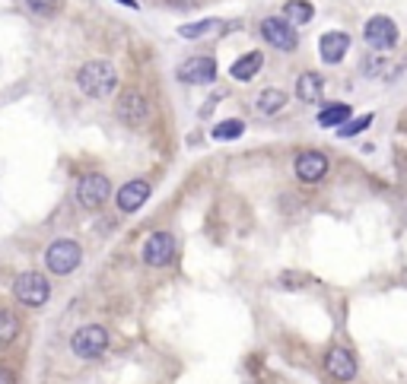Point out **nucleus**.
<instances>
[{
	"instance_id": "obj_27",
	"label": "nucleus",
	"mask_w": 407,
	"mask_h": 384,
	"mask_svg": "<svg viewBox=\"0 0 407 384\" xmlns=\"http://www.w3.org/2000/svg\"><path fill=\"white\" fill-rule=\"evenodd\" d=\"M118 4H121V6H127V10H137V6H140L137 0H118Z\"/></svg>"
},
{
	"instance_id": "obj_6",
	"label": "nucleus",
	"mask_w": 407,
	"mask_h": 384,
	"mask_svg": "<svg viewBox=\"0 0 407 384\" xmlns=\"http://www.w3.org/2000/svg\"><path fill=\"white\" fill-rule=\"evenodd\" d=\"M115 114H118V121H125L127 127H140L150 118V102H147V95L140 92V89H125V92L118 95V102H115Z\"/></svg>"
},
{
	"instance_id": "obj_13",
	"label": "nucleus",
	"mask_w": 407,
	"mask_h": 384,
	"mask_svg": "<svg viewBox=\"0 0 407 384\" xmlns=\"http://www.w3.org/2000/svg\"><path fill=\"white\" fill-rule=\"evenodd\" d=\"M147 201H150V181H140V178L121 184L118 194H115V203H118L121 213H137Z\"/></svg>"
},
{
	"instance_id": "obj_24",
	"label": "nucleus",
	"mask_w": 407,
	"mask_h": 384,
	"mask_svg": "<svg viewBox=\"0 0 407 384\" xmlns=\"http://www.w3.org/2000/svg\"><path fill=\"white\" fill-rule=\"evenodd\" d=\"M26 6H29L36 16H54V13H58V0H26Z\"/></svg>"
},
{
	"instance_id": "obj_1",
	"label": "nucleus",
	"mask_w": 407,
	"mask_h": 384,
	"mask_svg": "<svg viewBox=\"0 0 407 384\" xmlns=\"http://www.w3.org/2000/svg\"><path fill=\"white\" fill-rule=\"evenodd\" d=\"M77 86L90 99H108L118 89V70L112 60H86L77 70Z\"/></svg>"
},
{
	"instance_id": "obj_26",
	"label": "nucleus",
	"mask_w": 407,
	"mask_h": 384,
	"mask_svg": "<svg viewBox=\"0 0 407 384\" xmlns=\"http://www.w3.org/2000/svg\"><path fill=\"white\" fill-rule=\"evenodd\" d=\"M0 384H13V372L6 366H0Z\"/></svg>"
},
{
	"instance_id": "obj_18",
	"label": "nucleus",
	"mask_w": 407,
	"mask_h": 384,
	"mask_svg": "<svg viewBox=\"0 0 407 384\" xmlns=\"http://www.w3.org/2000/svg\"><path fill=\"white\" fill-rule=\"evenodd\" d=\"M287 99H290V95L283 92V89H264V92L258 95L255 108H258L261 114H277L283 105H287Z\"/></svg>"
},
{
	"instance_id": "obj_23",
	"label": "nucleus",
	"mask_w": 407,
	"mask_h": 384,
	"mask_svg": "<svg viewBox=\"0 0 407 384\" xmlns=\"http://www.w3.org/2000/svg\"><path fill=\"white\" fill-rule=\"evenodd\" d=\"M372 121H376V114H372V112L369 114H359V118H350L344 127H337V137H356L359 130H366Z\"/></svg>"
},
{
	"instance_id": "obj_8",
	"label": "nucleus",
	"mask_w": 407,
	"mask_h": 384,
	"mask_svg": "<svg viewBox=\"0 0 407 384\" xmlns=\"http://www.w3.org/2000/svg\"><path fill=\"white\" fill-rule=\"evenodd\" d=\"M363 38L369 48H376V51H388V48L398 45V26L395 19L388 16H372L369 23L363 26Z\"/></svg>"
},
{
	"instance_id": "obj_5",
	"label": "nucleus",
	"mask_w": 407,
	"mask_h": 384,
	"mask_svg": "<svg viewBox=\"0 0 407 384\" xmlns=\"http://www.w3.org/2000/svg\"><path fill=\"white\" fill-rule=\"evenodd\" d=\"M108 197H112V184H108L105 175H96V171H90V175H83L77 181V203L83 210H99L108 203Z\"/></svg>"
},
{
	"instance_id": "obj_7",
	"label": "nucleus",
	"mask_w": 407,
	"mask_h": 384,
	"mask_svg": "<svg viewBox=\"0 0 407 384\" xmlns=\"http://www.w3.org/2000/svg\"><path fill=\"white\" fill-rule=\"evenodd\" d=\"M261 38L277 51H296L300 48V36L293 32V26L287 23V16H268L261 19Z\"/></svg>"
},
{
	"instance_id": "obj_20",
	"label": "nucleus",
	"mask_w": 407,
	"mask_h": 384,
	"mask_svg": "<svg viewBox=\"0 0 407 384\" xmlns=\"http://www.w3.org/2000/svg\"><path fill=\"white\" fill-rule=\"evenodd\" d=\"M283 16H290L293 23H309V19L315 16V6H312L309 0H290V4L283 6Z\"/></svg>"
},
{
	"instance_id": "obj_15",
	"label": "nucleus",
	"mask_w": 407,
	"mask_h": 384,
	"mask_svg": "<svg viewBox=\"0 0 407 384\" xmlns=\"http://www.w3.org/2000/svg\"><path fill=\"white\" fill-rule=\"evenodd\" d=\"M261 67H264V54L261 51H248V54H242L233 67H229V77L239 80V83H248V80L258 77V70H261Z\"/></svg>"
},
{
	"instance_id": "obj_14",
	"label": "nucleus",
	"mask_w": 407,
	"mask_h": 384,
	"mask_svg": "<svg viewBox=\"0 0 407 384\" xmlns=\"http://www.w3.org/2000/svg\"><path fill=\"white\" fill-rule=\"evenodd\" d=\"M347 51H350L347 32H324V36L318 38V54H322L324 64H341Z\"/></svg>"
},
{
	"instance_id": "obj_25",
	"label": "nucleus",
	"mask_w": 407,
	"mask_h": 384,
	"mask_svg": "<svg viewBox=\"0 0 407 384\" xmlns=\"http://www.w3.org/2000/svg\"><path fill=\"white\" fill-rule=\"evenodd\" d=\"M305 283H312V279L302 277V273H283V277H280L283 289H300V286H305Z\"/></svg>"
},
{
	"instance_id": "obj_16",
	"label": "nucleus",
	"mask_w": 407,
	"mask_h": 384,
	"mask_svg": "<svg viewBox=\"0 0 407 384\" xmlns=\"http://www.w3.org/2000/svg\"><path fill=\"white\" fill-rule=\"evenodd\" d=\"M322 92H324L322 73L309 70V73H302V77L296 80V99H300V102H318V95H322Z\"/></svg>"
},
{
	"instance_id": "obj_22",
	"label": "nucleus",
	"mask_w": 407,
	"mask_h": 384,
	"mask_svg": "<svg viewBox=\"0 0 407 384\" xmlns=\"http://www.w3.org/2000/svg\"><path fill=\"white\" fill-rule=\"evenodd\" d=\"M220 26V19H201V23H191V26H179V36L181 38H201L207 32H213Z\"/></svg>"
},
{
	"instance_id": "obj_9",
	"label": "nucleus",
	"mask_w": 407,
	"mask_h": 384,
	"mask_svg": "<svg viewBox=\"0 0 407 384\" xmlns=\"http://www.w3.org/2000/svg\"><path fill=\"white\" fill-rule=\"evenodd\" d=\"M179 80L188 86H207L216 80V60L207 58V54H198V58H188L179 64Z\"/></svg>"
},
{
	"instance_id": "obj_28",
	"label": "nucleus",
	"mask_w": 407,
	"mask_h": 384,
	"mask_svg": "<svg viewBox=\"0 0 407 384\" xmlns=\"http://www.w3.org/2000/svg\"><path fill=\"white\" fill-rule=\"evenodd\" d=\"M172 4H181V6H185V4H191V0H172Z\"/></svg>"
},
{
	"instance_id": "obj_10",
	"label": "nucleus",
	"mask_w": 407,
	"mask_h": 384,
	"mask_svg": "<svg viewBox=\"0 0 407 384\" xmlns=\"http://www.w3.org/2000/svg\"><path fill=\"white\" fill-rule=\"evenodd\" d=\"M172 257H175V235L172 232L159 229L144 242V260L150 267H169Z\"/></svg>"
},
{
	"instance_id": "obj_12",
	"label": "nucleus",
	"mask_w": 407,
	"mask_h": 384,
	"mask_svg": "<svg viewBox=\"0 0 407 384\" xmlns=\"http://www.w3.org/2000/svg\"><path fill=\"white\" fill-rule=\"evenodd\" d=\"M324 372L337 381H354L356 378V356L347 346H331L324 353Z\"/></svg>"
},
{
	"instance_id": "obj_4",
	"label": "nucleus",
	"mask_w": 407,
	"mask_h": 384,
	"mask_svg": "<svg viewBox=\"0 0 407 384\" xmlns=\"http://www.w3.org/2000/svg\"><path fill=\"white\" fill-rule=\"evenodd\" d=\"M80 260H83V248H80L73 238H58V242H51L48 251H45V264H48V270L58 273V277L73 273L80 267Z\"/></svg>"
},
{
	"instance_id": "obj_11",
	"label": "nucleus",
	"mask_w": 407,
	"mask_h": 384,
	"mask_svg": "<svg viewBox=\"0 0 407 384\" xmlns=\"http://www.w3.org/2000/svg\"><path fill=\"white\" fill-rule=\"evenodd\" d=\"M328 171H331L328 156L318 153V149H305V153L296 156V178H300L302 184H318Z\"/></svg>"
},
{
	"instance_id": "obj_19",
	"label": "nucleus",
	"mask_w": 407,
	"mask_h": 384,
	"mask_svg": "<svg viewBox=\"0 0 407 384\" xmlns=\"http://www.w3.org/2000/svg\"><path fill=\"white\" fill-rule=\"evenodd\" d=\"M242 134H245V121H239V118H226L210 130L213 140H236V137H242Z\"/></svg>"
},
{
	"instance_id": "obj_21",
	"label": "nucleus",
	"mask_w": 407,
	"mask_h": 384,
	"mask_svg": "<svg viewBox=\"0 0 407 384\" xmlns=\"http://www.w3.org/2000/svg\"><path fill=\"white\" fill-rule=\"evenodd\" d=\"M19 337V318L6 308H0V343H13Z\"/></svg>"
},
{
	"instance_id": "obj_17",
	"label": "nucleus",
	"mask_w": 407,
	"mask_h": 384,
	"mask_svg": "<svg viewBox=\"0 0 407 384\" xmlns=\"http://www.w3.org/2000/svg\"><path fill=\"white\" fill-rule=\"evenodd\" d=\"M354 118V108L347 105V102H337V105H324L322 112H318V124L322 127H344L347 121Z\"/></svg>"
},
{
	"instance_id": "obj_2",
	"label": "nucleus",
	"mask_w": 407,
	"mask_h": 384,
	"mask_svg": "<svg viewBox=\"0 0 407 384\" xmlns=\"http://www.w3.org/2000/svg\"><path fill=\"white\" fill-rule=\"evenodd\" d=\"M13 296L23 302V305H29V308H42L45 302L51 299V283H48L45 273L26 270V273H19V277L13 279Z\"/></svg>"
},
{
	"instance_id": "obj_3",
	"label": "nucleus",
	"mask_w": 407,
	"mask_h": 384,
	"mask_svg": "<svg viewBox=\"0 0 407 384\" xmlns=\"http://www.w3.org/2000/svg\"><path fill=\"white\" fill-rule=\"evenodd\" d=\"M70 349L77 359H99L108 349V331L102 324H83L80 331H73L70 337Z\"/></svg>"
}]
</instances>
